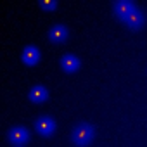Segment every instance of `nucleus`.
<instances>
[{"mask_svg":"<svg viewBox=\"0 0 147 147\" xmlns=\"http://www.w3.org/2000/svg\"><path fill=\"white\" fill-rule=\"evenodd\" d=\"M135 9V5L130 2V0H118V2L114 4V14L119 18V19H126L130 16V12Z\"/></svg>","mask_w":147,"mask_h":147,"instance_id":"nucleus-4","label":"nucleus"},{"mask_svg":"<svg viewBox=\"0 0 147 147\" xmlns=\"http://www.w3.org/2000/svg\"><path fill=\"white\" fill-rule=\"evenodd\" d=\"M9 140L12 144H18V145H23L30 140V131L24 128V126H12L9 130Z\"/></svg>","mask_w":147,"mask_h":147,"instance_id":"nucleus-3","label":"nucleus"},{"mask_svg":"<svg viewBox=\"0 0 147 147\" xmlns=\"http://www.w3.org/2000/svg\"><path fill=\"white\" fill-rule=\"evenodd\" d=\"M35 128H36V131L40 135L49 137V135H52L55 131V121L50 116H42V118H38L35 121Z\"/></svg>","mask_w":147,"mask_h":147,"instance_id":"nucleus-2","label":"nucleus"},{"mask_svg":"<svg viewBox=\"0 0 147 147\" xmlns=\"http://www.w3.org/2000/svg\"><path fill=\"white\" fill-rule=\"evenodd\" d=\"M61 67L66 71V73H75L78 67H80V59L73 54H66L62 59H61Z\"/></svg>","mask_w":147,"mask_h":147,"instance_id":"nucleus-7","label":"nucleus"},{"mask_svg":"<svg viewBox=\"0 0 147 147\" xmlns=\"http://www.w3.org/2000/svg\"><path fill=\"white\" fill-rule=\"evenodd\" d=\"M125 23H126L131 30H138V28L144 24V14H142V12L135 7V9L130 12V16L125 19Z\"/></svg>","mask_w":147,"mask_h":147,"instance_id":"nucleus-9","label":"nucleus"},{"mask_svg":"<svg viewBox=\"0 0 147 147\" xmlns=\"http://www.w3.org/2000/svg\"><path fill=\"white\" fill-rule=\"evenodd\" d=\"M49 38L54 42V43H62L66 38H67V30L64 24H54L50 30H49Z\"/></svg>","mask_w":147,"mask_h":147,"instance_id":"nucleus-5","label":"nucleus"},{"mask_svg":"<svg viewBox=\"0 0 147 147\" xmlns=\"http://www.w3.org/2000/svg\"><path fill=\"white\" fill-rule=\"evenodd\" d=\"M40 61V50L35 45H26L23 50V62L28 66H33Z\"/></svg>","mask_w":147,"mask_h":147,"instance_id":"nucleus-6","label":"nucleus"},{"mask_svg":"<svg viewBox=\"0 0 147 147\" xmlns=\"http://www.w3.org/2000/svg\"><path fill=\"white\" fill-rule=\"evenodd\" d=\"M94 135H95V130L90 123H78L75 126V130H73V133H71V138L78 147H85L92 142Z\"/></svg>","mask_w":147,"mask_h":147,"instance_id":"nucleus-1","label":"nucleus"},{"mask_svg":"<svg viewBox=\"0 0 147 147\" xmlns=\"http://www.w3.org/2000/svg\"><path fill=\"white\" fill-rule=\"evenodd\" d=\"M40 5L43 9H55L57 2H55V0H40Z\"/></svg>","mask_w":147,"mask_h":147,"instance_id":"nucleus-10","label":"nucleus"},{"mask_svg":"<svg viewBox=\"0 0 147 147\" xmlns=\"http://www.w3.org/2000/svg\"><path fill=\"white\" fill-rule=\"evenodd\" d=\"M28 97L31 102H45L49 94H47V88L42 87V85H33L28 92Z\"/></svg>","mask_w":147,"mask_h":147,"instance_id":"nucleus-8","label":"nucleus"}]
</instances>
